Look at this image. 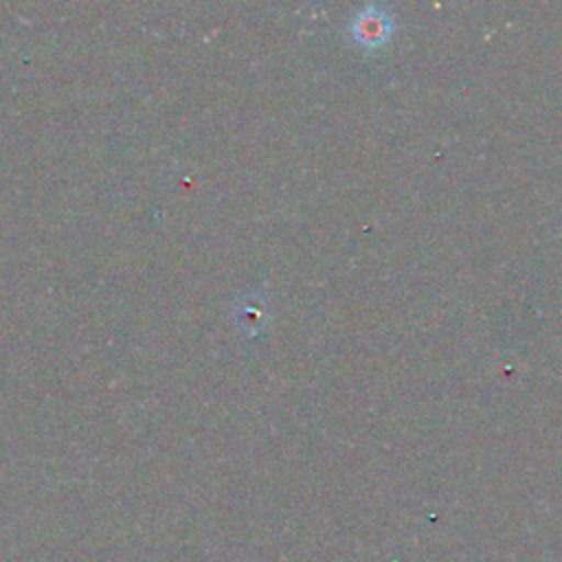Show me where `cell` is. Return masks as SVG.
Listing matches in <instances>:
<instances>
[{
  "instance_id": "obj_1",
  "label": "cell",
  "mask_w": 562,
  "mask_h": 562,
  "mask_svg": "<svg viewBox=\"0 0 562 562\" xmlns=\"http://www.w3.org/2000/svg\"><path fill=\"white\" fill-rule=\"evenodd\" d=\"M351 33L360 44L375 46L389 40L391 20L378 7H369L360 15H356V20L351 22Z\"/></svg>"
},
{
  "instance_id": "obj_2",
  "label": "cell",
  "mask_w": 562,
  "mask_h": 562,
  "mask_svg": "<svg viewBox=\"0 0 562 562\" xmlns=\"http://www.w3.org/2000/svg\"><path fill=\"white\" fill-rule=\"evenodd\" d=\"M259 301H241V305H239V312H237V321H239V325L241 327H246L248 331H257V327H259V323L266 318L263 316V310H261V305H257Z\"/></svg>"
}]
</instances>
